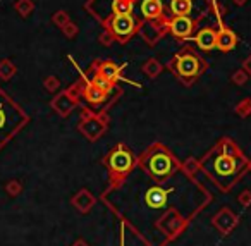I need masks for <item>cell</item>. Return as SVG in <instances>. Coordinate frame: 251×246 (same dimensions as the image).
<instances>
[{"mask_svg":"<svg viewBox=\"0 0 251 246\" xmlns=\"http://www.w3.org/2000/svg\"><path fill=\"white\" fill-rule=\"evenodd\" d=\"M205 172L222 189H229L246 172L248 160L231 140H222L203 160Z\"/></svg>","mask_w":251,"mask_h":246,"instance_id":"obj_1","label":"cell"},{"mask_svg":"<svg viewBox=\"0 0 251 246\" xmlns=\"http://www.w3.org/2000/svg\"><path fill=\"white\" fill-rule=\"evenodd\" d=\"M150 178V176H148ZM152 179V178H150ZM146 189H143L141 195L135 200L133 206H141L139 208V221H172L175 226H179V221H186V215H181V210L177 208V203L174 202V195L177 191V186H164L165 181H155ZM139 221L133 222L138 224Z\"/></svg>","mask_w":251,"mask_h":246,"instance_id":"obj_2","label":"cell"},{"mask_svg":"<svg viewBox=\"0 0 251 246\" xmlns=\"http://www.w3.org/2000/svg\"><path fill=\"white\" fill-rule=\"evenodd\" d=\"M139 165L155 181H167V179L174 178L175 170L179 169L175 159L171 155L167 148L160 145H155L150 148L145 155L139 159Z\"/></svg>","mask_w":251,"mask_h":246,"instance_id":"obj_3","label":"cell"},{"mask_svg":"<svg viewBox=\"0 0 251 246\" xmlns=\"http://www.w3.org/2000/svg\"><path fill=\"white\" fill-rule=\"evenodd\" d=\"M28 123V116L21 110L18 103L11 100L5 95V91L0 90V148L19 133L24 124Z\"/></svg>","mask_w":251,"mask_h":246,"instance_id":"obj_4","label":"cell"},{"mask_svg":"<svg viewBox=\"0 0 251 246\" xmlns=\"http://www.w3.org/2000/svg\"><path fill=\"white\" fill-rule=\"evenodd\" d=\"M172 73L175 74L179 81H182L184 84H191L205 69V62L201 61V57L191 48H182L181 52L172 57V61L167 65Z\"/></svg>","mask_w":251,"mask_h":246,"instance_id":"obj_5","label":"cell"},{"mask_svg":"<svg viewBox=\"0 0 251 246\" xmlns=\"http://www.w3.org/2000/svg\"><path fill=\"white\" fill-rule=\"evenodd\" d=\"M103 164H105V167L110 172V181L114 179V186H117L119 183H122L124 179L128 178L131 170L135 169L136 159L131 148L119 143V145H116L107 153V157L103 159Z\"/></svg>","mask_w":251,"mask_h":246,"instance_id":"obj_6","label":"cell"},{"mask_svg":"<svg viewBox=\"0 0 251 246\" xmlns=\"http://www.w3.org/2000/svg\"><path fill=\"white\" fill-rule=\"evenodd\" d=\"M103 24L119 43H126L138 29V24H136V19L133 18V14H116L109 21H103Z\"/></svg>","mask_w":251,"mask_h":246,"instance_id":"obj_7","label":"cell"},{"mask_svg":"<svg viewBox=\"0 0 251 246\" xmlns=\"http://www.w3.org/2000/svg\"><path fill=\"white\" fill-rule=\"evenodd\" d=\"M169 31L174 35L175 38H190L194 31V21L190 16H179V18L169 19Z\"/></svg>","mask_w":251,"mask_h":246,"instance_id":"obj_8","label":"cell"},{"mask_svg":"<svg viewBox=\"0 0 251 246\" xmlns=\"http://www.w3.org/2000/svg\"><path fill=\"white\" fill-rule=\"evenodd\" d=\"M139 9H141V14L146 21H169V19L164 18V4H162V0H141Z\"/></svg>","mask_w":251,"mask_h":246,"instance_id":"obj_9","label":"cell"},{"mask_svg":"<svg viewBox=\"0 0 251 246\" xmlns=\"http://www.w3.org/2000/svg\"><path fill=\"white\" fill-rule=\"evenodd\" d=\"M194 41H196V45L201 50L205 52L213 50V48H217V31L212 28H201L200 31L196 33Z\"/></svg>","mask_w":251,"mask_h":246,"instance_id":"obj_10","label":"cell"},{"mask_svg":"<svg viewBox=\"0 0 251 246\" xmlns=\"http://www.w3.org/2000/svg\"><path fill=\"white\" fill-rule=\"evenodd\" d=\"M237 45V37L236 33L229 28H220L217 31V48L220 52H231L236 48Z\"/></svg>","mask_w":251,"mask_h":246,"instance_id":"obj_11","label":"cell"},{"mask_svg":"<svg viewBox=\"0 0 251 246\" xmlns=\"http://www.w3.org/2000/svg\"><path fill=\"white\" fill-rule=\"evenodd\" d=\"M120 71H122V67H119V65H117L116 62H112V61L102 62V64H100V67H98L100 76H103L105 80L112 81V83H116V81L119 80Z\"/></svg>","mask_w":251,"mask_h":246,"instance_id":"obj_12","label":"cell"},{"mask_svg":"<svg viewBox=\"0 0 251 246\" xmlns=\"http://www.w3.org/2000/svg\"><path fill=\"white\" fill-rule=\"evenodd\" d=\"M169 9H171L172 18L190 16L193 12V0H171Z\"/></svg>","mask_w":251,"mask_h":246,"instance_id":"obj_13","label":"cell"},{"mask_svg":"<svg viewBox=\"0 0 251 246\" xmlns=\"http://www.w3.org/2000/svg\"><path fill=\"white\" fill-rule=\"evenodd\" d=\"M83 95H84V98H86L88 102H91V103H100V102H103L105 100V91H102L100 88H97L95 84L91 83H88L86 86H84V90H83Z\"/></svg>","mask_w":251,"mask_h":246,"instance_id":"obj_14","label":"cell"},{"mask_svg":"<svg viewBox=\"0 0 251 246\" xmlns=\"http://www.w3.org/2000/svg\"><path fill=\"white\" fill-rule=\"evenodd\" d=\"M136 0H112V16L116 14H133Z\"/></svg>","mask_w":251,"mask_h":246,"instance_id":"obj_15","label":"cell"},{"mask_svg":"<svg viewBox=\"0 0 251 246\" xmlns=\"http://www.w3.org/2000/svg\"><path fill=\"white\" fill-rule=\"evenodd\" d=\"M162 69L164 67H162V64L156 61V59H150V61H146L145 65H143V71H145V74L150 78H156L162 73Z\"/></svg>","mask_w":251,"mask_h":246,"instance_id":"obj_16","label":"cell"},{"mask_svg":"<svg viewBox=\"0 0 251 246\" xmlns=\"http://www.w3.org/2000/svg\"><path fill=\"white\" fill-rule=\"evenodd\" d=\"M16 65L12 64L11 61H7V59H4V61L0 62V78L4 81H7V80H11L12 76L16 74Z\"/></svg>","mask_w":251,"mask_h":246,"instance_id":"obj_17","label":"cell"},{"mask_svg":"<svg viewBox=\"0 0 251 246\" xmlns=\"http://www.w3.org/2000/svg\"><path fill=\"white\" fill-rule=\"evenodd\" d=\"M14 7L22 18H28V16L35 11V4L31 0H18V4H16Z\"/></svg>","mask_w":251,"mask_h":246,"instance_id":"obj_18","label":"cell"},{"mask_svg":"<svg viewBox=\"0 0 251 246\" xmlns=\"http://www.w3.org/2000/svg\"><path fill=\"white\" fill-rule=\"evenodd\" d=\"M91 83L95 84L97 88H100L102 91H105V93H109V91L114 88V83H112V81L105 80V78L100 76V74H97V76L93 78V80H91Z\"/></svg>","mask_w":251,"mask_h":246,"instance_id":"obj_19","label":"cell"},{"mask_svg":"<svg viewBox=\"0 0 251 246\" xmlns=\"http://www.w3.org/2000/svg\"><path fill=\"white\" fill-rule=\"evenodd\" d=\"M52 22H54V24H57L58 28L62 29L66 24H69L71 18H69V14H67L66 11H57L54 16H52Z\"/></svg>","mask_w":251,"mask_h":246,"instance_id":"obj_20","label":"cell"},{"mask_svg":"<svg viewBox=\"0 0 251 246\" xmlns=\"http://www.w3.org/2000/svg\"><path fill=\"white\" fill-rule=\"evenodd\" d=\"M98 40L102 41V45H103V47H110V45H112L114 41H116V38H114V35L109 31V29H105V31H103L102 35H100V38H98Z\"/></svg>","mask_w":251,"mask_h":246,"instance_id":"obj_21","label":"cell"},{"mask_svg":"<svg viewBox=\"0 0 251 246\" xmlns=\"http://www.w3.org/2000/svg\"><path fill=\"white\" fill-rule=\"evenodd\" d=\"M236 110L241 114V116H248V114L251 112V100L250 98H246V100L241 102V103L236 107Z\"/></svg>","mask_w":251,"mask_h":246,"instance_id":"obj_22","label":"cell"},{"mask_svg":"<svg viewBox=\"0 0 251 246\" xmlns=\"http://www.w3.org/2000/svg\"><path fill=\"white\" fill-rule=\"evenodd\" d=\"M62 31H64V35H66L67 38H74L79 29H77V26L74 24V22H69V24H66L64 28H62Z\"/></svg>","mask_w":251,"mask_h":246,"instance_id":"obj_23","label":"cell"},{"mask_svg":"<svg viewBox=\"0 0 251 246\" xmlns=\"http://www.w3.org/2000/svg\"><path fill=\"white\" fill-rule=\"evenodd\" d=\"M246 80H248V74L244 73L243 69H239V71H236V73L232 74V81L236 84H244L246 83Z\"/></svg>","mask_w":251,"mask_h":246,"instance_id":"obj_24","label":"cell"},{"mask_svg":"<svg viewBox=\"0 0 251 246\" xmlns=\"http://www.w3.org/2000/svg\"><path fill=\"white\" fill-rule=\"evenodd\" d=\"M43 84H45V88H47L48 91H55L60 83H58V80L55 76H50V78H47V80H45Z\"/></svg>","mask_w":251,"mask_h":246,"instance_id":"obj_25","label":"cell"},{"mask_svg":"<svg viewBox=\"0 0 251 246\" xmlns=\"http://www.w3.org/2000/svg\"><path fill=\"white\" fill-rule=\"evenodd\" d=\"M241 69H243V71L248 74V76H251V55L243 62V67H241Z\"/></svg>","mask_w":251,"mask_h":246,"instance_id":"obj_26","label":"cell"},{"mask_svg":"<svg viewBox=\"0 0 251 246\" xmlns=\"http://www.w3.org/2000/svg\"><path fill=\"white\" fill-rule=\"evenodd\" d=\"M234 2H236L237 5H243V4H246L248 0H234Z\"/></svg>","mask_w":251,"mask_h":246,"instance_id":"obj_27","label":"cell"}]
</instances>
